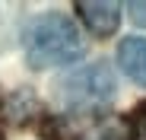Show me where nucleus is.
I'll return each mask as SVG.
<instances>
[{
    "label": "nucleus",
    "mask_w": 146,
    "mask_h": 140,
    "mask_svg": "<svg viewBox=\"0 0 146 140\" xmlns=\"http://www.w3.org/2000/svg\"><path fill=\"white\" fill-rule=\"evenodd\" d=\"M86 41L76 29V22L64 13H44L26 29V61L29 67H57V64H73L83 57Z\"/></svg>",
    "instance_id": "nucleus-1"
},
{
    "label": "nucleus",
    "mask_w": 146,
    "mask_h": 140,
    "mask_svg": "<svg viewBox=\"0 0 146 140\" xmlns=\"http://www.w3.org/2000/svg\"><path fill=\"white\" fill-rule=\"evenodd\" d=\"M114 99V73L105 61L86 64L57 83V102L70 111H92Z\"/></svg>",
    "instance_id": "nucleus-2"
},
{
    "label": "nucleus",
    "mask_w": 146,
    "mask_h": 140,
    "mask_svg": "<svg viewBox=\"0 0 146 140\" xmlns=\"http://www.w3.org/2000/svg\"><path fill=\"white\" fill-rule=\"evenodd\" d=\"M76 13L83 16L86 29L99 38H108L117 32V22H121V7L117 3H105V0H80Z\"/></svg>",
    "instance_id": "nucleus-3"
},
{
    "label": "nucleus",
    "mask_w": 146,
    "mask_h": 140,
    "mask_svg": "<svg viewBox=\"0 0 146 140\" xmlns=\"http://www.w3.org/2000/svg\"><path fill=\"white\" fill-rule=\"evenodd\" d=\"M117 64L133 83L146 86V38H137V35L124 38L117 45Z\"/></svg>",
    "instance_id": "nucleus-4"
},
{
    "label": "nucleus",
    "mask_w": 146,
    "mask_h": 140,
    "mask_svg": "<svg viewBox=\"0 0 146 140\" xmlns=\"http://www.w3.org/2000/svg\"><path fill=\"white\" fill-rule=\"evenodd\" d=\"M80 140H121V137H117V131H114L111 124H102V127L89 131V134H86V137H80Z\"/></svg>",
    "instance_id": "nucleus-5"
},
{
    "label": "nucleus",
    "mask_w": 146,
    "mask_h": 140,
    "mask_svg": "<svg viewBox=\"0 0 146 140\" xmlns=\"http://www.w3.org/2000/svg\"><path fill=\"white\" fill-rule=\"evenodd\" d=\"M130 140H146V105L133 115V137Z\"/></svg>",
    "instance_id": "nucleus-6"
},
{
    "label": "nucleus",
    "mask_w": 146,
    "mask_h": 140,
    "mask_svg": "<svg viewBox=\"0 0 146 140\" xmlns=\"http://www.w3.org/2000/svg\"><path fill=\"white\" fill-rule=\"evenodd\" d=\"M127 10H130V19L137 22V26H146V3L133 0V3H127Z\"/></svg>",
    "instance_id": "nucleus-7"
}]
</instances>
